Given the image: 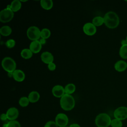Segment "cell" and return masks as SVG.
Here are the masks:
<instances>
[{"label":"cell","instance_id":"cell-1","mask_svg":"<svg viewBox=\"0 0 127 127\" xmlns=\"http://www.w3.org/2000/svg\"><path fill=\"white\" fill-rule=\"evenodd\" d=\"M103 18L104 24L109 28H116L119 24V17L117 14L114 11L107 12L104 15Z\"/></svg>","mask_w":127,"mask_h":127},{"label":"cell","instance_id":"cell-2","mask_svg":"<svg viewBox=\"0 0 127 127\" xmlns=\"http://www.w3.org/2000/svg\"><path fill=\"white\" fill-rule=\"evenodd\" d=\"M60 105L61 108L65 111L72 110L75 106V100L71 95L65 94L60 99Z\"/></svg>","mask_w":127,"mask_h":127},{"label":"cell","instance_id":"cell-3","mask_svg":"<svg viewBox=\"0 0 127 127\" xmlns=\"http://www.w3.org/2000/svg\"><path fill=\"white\" fill-rule=\"evenodd\" d=\"M111 119L109 115L106 113H100L98 115L95 120L97 127H109L111 126Z\"/></svg>","mask_w":127,"mask_h":127},{"label":"cell","instance_id":"cell-4","mask_svg":"<svg viewBox=\"0 0 127 127\" xmlns=\"http://www.w3.org/2000/svg\"><path fill=\"white\" fill-rule=\"evenodd\" d=\"M1 66L3 69L7 72H13L16 69V64L15 61L8 57H5L2 59Z\"/></svg>","mask_w":127,"mask_h":127},{"label":"cell","instance_id":"cell-5","mask_svg":"<svg viewBox=\"0 0 127 127\" xmlns=\"http://www.w3.org/2000/svg\"><path fill=\"white\" fill-rule=\"evenodd\" d=\"M27 36L32 41L39 40L41 37V30L35 26L29 27L27 30Z\"/></svg>","mask_w":127,"mask_h":127},{"label":"cell","instance_id":"cell-6","mask_svg":"<svg viewBox=\"0 0 127 127\" xmlns=\"http://www.w3.org/2000/svg\"><path fill=\"white\" fill-rule=\"evenodd\" d=\"M14 16V12L10 9L5 8L0 12V21L6 23L11 21Z\"/></svg>","mask_w":127,"mask_h":127},{"label":"cell","instance_id":"cell-7","mask_svg":"<svg viewBox=\"0 0 127 127\" xmlns=\"http://www.w3.org/2000/svg\"><path fill=\"white\" fill-rule=\"evenodd\" d=\"M114 116L121 121L126 120L127 119V107L121 106L117 108L114 112Z\"/></svg>","mask_w":127,"mask_h":127},{"label":"cell","instance_id":"cell-8","mask_svg":"<svg viewBox=\"0 0 127 127\" xmlns=\"http://www.w3.org/2000/svg\"><path fill=\"white\" fill-rule=\"evenodd\" d=\"M55 122L58 127H66V125L68 123V119L65 114L64 113H59L56 117Z\"/></svg>","mask_w":127,"mask_h":127},{"label":"cell","instance_id":"cell-9","mask_svg":"<svg viewBox=\"0 0 127 127\" xmlns=\"http://www.w3.org/2000/svg\"><path fill=\"white\" fill-rule=\"evenodd\" d=\"M83 31L87 35L92 36L96 33L97 29L96 26L92 23L87 22L83 25Z\"/></svg>","mask_w":127,"mask_h":127},{"label":"cell","instance_id":"cell-10","mask_svg":"<svg viewBox=\"0 0 127 127\" xmlns=\"http://www.w3.org/2000/svg\"><path fill=\"white\" fill-rule=\"evenodd\" d=\"M53 95L57 98H61L65 93L64 88L60 85H56L54 86L52 90Z\"/></svg>","mask_w":127,"mask_h":127},{"label":"cell","instance_id":"cell-11","mask_svg":"<svg viewBox=\"0 0 127 127\" xmlns=\"http://www.w3.org/2000/svg\"><path fill=\"white\" fill-rule=\"evenodd\" d=\"M6 114L7 117V119L10 121H13L17 118L19 115V112L17 108L15 107H11L7 110Z\"/></svg>","mask_w":127,"mask_h":127},{"label":"cell","instance_id":"cell-12","mask_svg":"<svg viewBox=\"0 0 127 127\" xmlns=\"http://www.w3.org/2000/svg\"><path fill=\"white\" fill-rule=\"evenodd\" d=\"M41 59L44 63L48 64L50 63H53L54 57L50 52L45 51L41 54Z\"/></svg>","mask_w":127,"mask_h":127},{"label":"cell","instance_id":"cell-13","mask_svg":"<svg viewBox=\"0 0 127 127\" xmlns=\"http://www.w3.org/2000/svg\"><path fill=\"white\" fill-rule=\"evenodd\" d=\"M42 44L39 40L33 41L31 42L29 45V49L34 54L38 53L42 49Z\"/></svg>","mask_w":127,"mask_h":127},{"label":"cell","instance_id":"cell-14","mask_svg":"<svg viewBox=\"0 0 127 127\" xmlns=\"http://www.w3.org/2000/svg\"><path fill=\"white\" fill-rule=\"evenodd\" d=\"M14 80L17 82L23 81L25 78L24 72L20 69H16L13 72V77Z\"/></svg>","mask_w":127,"mask_h":127},{"label":"cell","instance_id":"cell-15","mask_svg":"<svg viewBox=\"0 0 127 127\" xmlns=\"http://www.w3.org/2000/svg\"><path fill=\"white\" fill-rule=\"evenodd\" d=\"M115 69L118 72H123L127 68V63L122 60L117 62L114 65Z\"/></svg>","mask_w":127,"mask_h":127},{"label":"cell","instance_id":"cell-16","mask_svg":"<svg viewBox=\"0 0 127 127\" xmlns=\"http://www.w3.org/2000/svg\"><path fill=\"white\" fill-rule=\"evenodd\" d=\"M40 97V94L36 91H31L28 95V98L31 103H35L37 102Z\"/></svg>","mask_w":127,"mask_h":127},{"label":"cell","instance_id":"cell-17","mask_svg":"<svg viewBox=\"0 0 127 127\" xmlns=\"http://www.w3.org/2000/svg\"><path fill=\"white\" fill-rule=\"evenodd\" d=\"M9 5L10 8L13 12H17L21 7V2L19 0H14Z\"/></svg>","mask_w":127,"mask_h":127},{"label":"cell","instance_id":"cell-18","mask_svg":"<svg viewBox=\"0 0 127 127\" xmlns=\"http://www.w3.org/2000/svg\"><path fill=\"white\" fill-rule=\"evenodd\" d=\"M40 4L43 9L50 10L53 6V1L52 0H41Z\"/></svg>","mask_w":127,"mask_h":127},{"label":"cell","instance_id":"cell-19","mask_svg":"<svg viewBox=\"0 0 127 127\" xmlns=\"http://www.w3.org/2000/svg\"><path fill=\"white\" fill-rule=\"evenodd\" d=\"M11 32L12 29L7 25L3 26L0 29V33L3 36H8L11 34Z\"/></svg>","mask_w":127,"mask_h":127},{"label":"cell","instance_id":"cell-20","mask_svg":"<svg viewBox=\"0 0 127 127\" xmlns=\"http://www.w3.org/2000/svg\"><path fill=\"white\" fill-rule=\"evenodd\" d=\"M64 88L65 93L69 95L73 93L76 90V86L73 83H68Z\"/></svg>","mask_w":127,"mask_h":127},{"label":"cell","instance_id":"cell-21","mask_svg":"<svg viewBox=\"0 0 127 127\" xmlns=\"http://www.w3.org/2000/svg\"><path fill=\"white\" fill-rule=\"evenodd\" d=\"M21 56L24 59H29L33 56V53L29 49L25 48L21 51Z\"/></svg>","mask_w":127,"mask_h":127},{"label":"cell","instance_id":"cell-22","mask_svg":"<svg viewBox=\"0 0 127 127\" xmlns=\"http://www.w3.org/2000/svg\"><path fill=\"white\" fill-rule=\"evenodd\" d=\"M92 23L96 27V26H100L102 25L103 23H104V18L100 16H97L93 18L92 19Z\"/></svg>","mask_w":127,"mask_h":127},{"label":"cell","instance_id":"cell-23","mask_svg":"<svg viewBox=\"0 0 127 127\" xmlns=\"http://www.w3.org/2000/svg\"><path fill=\"white\" fill-rule=\"evenodd\" d=\"M120 57L123 59H127V44L121 47L119 51Z\"/></svg>","mask_w":127,"mask_h":127},{"label":"cell","instance_id":"cell-24","mask_svg":"<svg viewBox=\"0 0 127 127\" xmlns=\"http://www.w3.org/2000/svg\"><path fill=\"white\" fill-rule=\"evenodd\" d=\"M51 31L48 28H43L41 30V38L47 39L50 37Z\"/></svg>","mask_w":127,"mask_h":127},{"label":"cell","instance_id":"cell-25","mask_svg":"<svg viewBox=\"0 0 127 127\" xmlns=\"http://www.w3.org/2000/svg\"><path fill=\"white\" fill-rule=\"evenodd\" d=\"M30 101L28 97L24 96L22 97L19 100V104L22 107H25L29 105Z\"/></svg>","mask_w":127,"mask_h":127},{"label":"cell","instance_id":"cell-26","mask_svg":"<svg viewBox=\"0 0 127 127\" xmlns=\"http://www.w3.org/2000/svg\"><path fill=\"white\" fill-rule=\"evenodd\" d=\"M111 126L112 127H122L123 123L120 120L114 119L111 121Z\"/></svg>","mask_w":127,"mask_h":127},{"label":"cell","instance_id":"cell-27","mask_svg":"<svg viewBox=\"0 0 127 127\" xmlns=\"http://www.w3.org/2000/svg\"><path fill=\"white\" fill-rule=\"evenodd\" d=\"M7 127H21L20 123L15 120L10 121L7 124Z\"/></svg>","mask_w":127,"mask_h":127},{"label":"cell","instance_id":"cell-28","mask_svg":"<svg viewBox=\"0 0 127 127\" xmlns=\"http://www.w3.org/2000/svg\"><path fill=\"white\" fill-rule=\"evenodd\" d=\"M7 48L11 49L13 48L15 45V41L12 39H9L7 40L5 43Z\"/></svg>","mask_w":127,"mask_h":127},{"label":"cell","instance_id":"cell-29","mask_svg":"<svg viewBox=\"0 0 127 127\" xmlns=\"http://www.w3.org/2000/svg\"><path fill=\"white\" fill-rule=\"evenodd\" d=\"M44 127H58L55 122L49 121L45 124Z\"/></svg>","mask_w":127,"mask_h":127},{"label":"cell","instance_id":"cell-30","mask_svg":"<svg viewBox=\"0 0 127 127\" xmlns=\"http://www.w3.org/2000/svg\"><path fill=\"white\" fill-rule=\"evenodd\" d=\"M48 68L51 71H54L56 68V65L54 63H52L48 64Z\"/></svg>","mask_w":127,"mask_h":127},{"label":"cell","instance_id":"cell-31","mask_svg":"<svg viewBox=\"0 0 127 127\" xmlns=\"http://www.w3.org/2000/svg\"><path fill=\"white\" fill-rule=\"evenodd\" d=\"M0 119L2 121H5L7 119V115L6 114H1L0 115Z\"/></svg>","mask_w":127,"mask_h":127},{"label":"cell","instance_id":"cell-32","mask_svg":"<svg viewBox=\"0 0 127 127\" xmlns=\"http://www.w3.org/2000/svg\"><path fill=\"white\" fill-rule=\"evenodd\" d=\"M39 41H40V42L41 43V44H42V45L45 44L46 43V39H43V38H41V39H40Z\"/></svg>","mask_w":127,"mask_h":127},{"label":"cell","instance_id":"cell-33","mask_svg":"<svg viewBox=\"0 0 127 127\" xmlns=\"http://www.w3.org/2000/svg\"><path fill=\"white\" fill-rule=\"evenodd\" d=\"M69 127H80V126L77 124H72Z\"/></svg>","mask_w":127,"mask_h":127},{"label":"cell","instance_id":"cell-34","mask_svg":"<svg viewBox=\"0 0 127 127\" xmlns=\"http://www.w3.org/2000/svg\"><path fill=\"white\" fill-rule=\"evenodd\" d=\"M121 44H122V46L125 45H127V42L126 40H123L121 41Z\"/></svg>","mask_w":127,"mask_h":127},{"label":"cell","instance_id":"cell-35","mask_svg":"<svg viewBox=\"0 0 127 127\" xmlns=\"http://www.w3.org/2000/svg\"><path fill=\"white\" fill-rule=\"evenodd\" d=\"M7 75L9 77H13V72H7Z\"/></svg>","mask_w":127,"mask_h":127},{"label":"cell","instance_id":"cell-36","mask_svg":"<svg viewBox=\"0 0 127 127\" xmlns=\"http://www.w3.org/2000/svg\"><path fill=\"white\" fill-rule=\"evenodd\" d=\"M3 127H7V124H4L3 125Z\"/></svg>","mask_w":127,"mask_h":127},{"label":"cell","instance_id":"cell-37","mask_svg":"<svg viewBox=\"0 0 127 127\" xmlns=\"http://www.w3.org/2000/svg\"><path fill=\"white\" fill-rule=\"evenodd\" d=\"M126 41H127V38H126Z\"/></svg>","mask_w":127,"mask_h":127},{"label":"cell","instance_id":"cell-38","mask_svg":"<svg viewBox=\"0 0 127 127\" xmlns=\"http://www.w3.org/2000/svg\"></svg>","mask_w":127,"mask_h":127}]
</instances>
